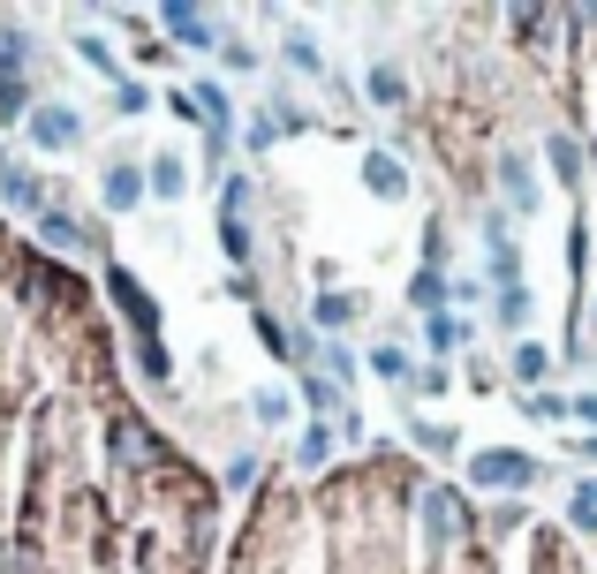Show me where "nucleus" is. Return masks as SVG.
Segmentation results:
<instances>
[{
	"mask_svg": "<svg viewBox=\"0 0 597 574\" xmlns=\"http://www.w3.org/2000/svg\"><path fill=\"white\" fill-rule=\"evenodd\" d=\"M469 484H484V491H514V484H537V461H530L522 446H484V453L469 461Z\"/></svg>",
	"mask_w": 597,
	"mask_h": 574,
	"instance_id": "nucleus-1",
	"label": "nucleus"
},
{
	"mask_svg": "<svg viewBox=\"0 0 597 574\" xmlns=\"http://www.w3.org/2000/svg\"><path fill=\"white\" fill-rule=\"evenodd\" d=\"M107 287H114V302H122V317L137 325V348H151V340H159V302H151V295H145V287H137V280H129L122 265L107 273Z\"/></svg>",
	"mask_w": 597,
	"mask_h": 574,
	"instance_id": "nucleus-2",
	"label": "nucleus"
},
{
	"mask_svg": "<svg viewBox=\"0 0 597 574\" xmlns=\"http://www.w3.org/2000/svg\"><path fill=\"white\" fill-rule=\"evenodd\" d=\"M159 23H166V38H174V46H197V53H204V46H220L212 15H204V8H189V0H166V8H159Z\"/></svg>",
	"mask_w": 597,
	"mask_h": 574,
	"instance_id": "nucleus-3",
	"label": "nucleus"
},
{
	"mask_svg": "<svg viewBox=\"0 0 597 574\" xmlns=\"http://www.w3.org/2000/svg\"><path fill=\"white\" fill-rule=\"evenodd\" d=\"M76 137H84V122H76L69 107H30V144H38V151H69Z\"/></svg>",
	"mask_w": 597,
	"mask_h": 574,
	"instance_id": "nucleus-4",
	"label": "nucleus"
},
{
	"mask_svg": "<svg viewBox=\"0 0 597 574\" xmlns=\"http://www.w3.org/2000/svg\"><path fill=\"white\" fill-rule=\"evenodd\" d=\"M38 235H46L53 250H69V258H76V250H91V227H84V220H69L61 204H38Z\"/></svg>",
	"mask_w": 597,
	"mask_h": 574,
	"instance_id": "nucleus-5",
	"label": "nucleus"
},
{
	"mask_svg": "<svg viewBox=\"0 0 597 574\" xmlns=\"http://www.w3.org/2000/svg\"><path fill=\"white\" fill-rule=\"evenodd\" d=\"M363 182H371V197H386V204H394V197H409V174H401V159H394V151H371V159H363Z\"/></svg>",
	"mask_w": 597,
	"mask_h": 574,
	"instance_id": "nucleus-6",
	"label": "nucleus"
},
{
	"mask_svg": "<svg viewBox=\"0 0 597 574\" xmlns=\"http://www.w3.org/2000/svg\"><path fill=\"white\" fill-rule=\"evenodd\" d=\"M499 189H507L522 212H537V174H530V159H499Z\"/></svg>",
	"mask_w": 597,
	"mask_h": 574,
	"instance_id": "nucleus-7",
	"label": "nucleus"
},
{
	"mask_svg": "<svg viewBox=\"0 0 597 574\" xmlns=\"http://www.w3.org/2000/svg\"><path fill=\"white\" fill-rule=\"evenodd\" d=\"M99 189H107V212H129V204L145 197V174H137V166H107Z\"/></svg>",
	"mask_w": 597,
	"mask_h": 574,
	"instance_id": "nucleus-8",
	"label": "nucleus"
},
{
	"mask_svg": "<svg viewBox=\"0 0 597 574\" xmlns=\"http://www.w3.org/2000/svg\"><path fill=\"white\" fill-rule=\"evenodd\" d=\"M461 340H469V325H461V317H447V310H439V317H424V348H432V355H453Z\"/></svg>",
	"mask_w": 597,
	"mask_h": 574,
	"instance_id": "nucleus-9",
	"label": "nucleus"
},
{
	"mask_svg": "<svg viewBox=\"0 0 597 574\" xmlns=\"http://www.w3.org/2000/svg\"><path fill=\"white\" fill-rule=\"evenodd\" d=\"M401 99H409L401 68H394V61H378V68H371V107H401Z\"/></svg>",
	"mask_w": 597,
	"mask_h": 574,
	"instance_id": "nucleus-10",
	"label": "nucleus"
},
{
	"mask_svg": "<svg viewBox=\"0 0 597 574\" xmlns=\"http://www.w3.org/2000/svg\"><path fill=\"white\" fill-rule=\"evenodd\" d=\"M302 401H310V416H333V409H340V386H333L325 371H302Z\"/></svg>",
	"mask_w": 597,
	"mask_h": 574,
	"instance_id": "nucleus-11",
	"label": "nucleus"
},
{
	"mask_svg": "<svg viewBox=\"0 0 597 574\" xmlns=\"http://www.w3.org/2000/svg\"><path fill=\"white\" fill-rule=\"evenodd\" d=\"M0 197H8V204H23V212H38V182H30L23 166H8V159H0Z\"/></svg>",
	"mask_w": 597,
	"mask_h": 574,
	"instance_id": "nucleus-12",
	"label": "nucleus"
},
{
	"mask_svg": "<svg viewBox=\"0 0 597 574\" xmlns=\"http://www.w3.org/2000/svg\"><path fill=\"white\" fill-rule=\"evenodd\" d=\"M409 302H416L424 317H439V302H447V273H416V280H409Z\"/></svg>",
	"mask_w": 597,
	"mask_h": 574,
	"instance_id": "nucleus-13",
	"label": "nucleus"
},
{
	"mask_svg": "<svg viewBox=\"0 0 597 574\" xmlns=\"http://www.w3.org/2000/svg\"><path fill=\"white\" fill-rule=\"evenodd\" d=\"M296 461H302V469H325V461H333V430L310 424V430L296 438Z\"/></svg>",
	"mask_w": 597,
	"mask_h": 574,
	"instance_id": "nucleus-14",
	"label": "nucleus"
},
{
	"mask_svg": "<svg viewBox=\"0 0 597 574\" xmlns=\"http://www.w3.org/2000/svg\"><path fill=\"white\" fill-rule=\"evenodd\" d=\"M30 114V76H0V122H23Z\"/></svg>",
	"mask_w": 597,
	"mask_h": 574,
	"instance_id": "nucleus-15",
	"label": "nucleus"
},
{
	"mask_svg": "<svg viewBox=\"0 0 597 574\" xmlns=\"http://www.w3.org/2000/svg\"><path fill=\"white\" fill-rule=\"evenodd\" d=\"M545 371H552V355H545L537 340H522V348H514V378H522V386H537Z\"/></svg>",
	"mask_w": 597,
	"mask_h": 574,
	"instance_id": "nucleus-16",
	"label": "nucleus"
},
{
	"mask_svg": "<svg viewBox=\"0 0 597 574\" xmlns=\"http://www.w3.org/2000/svg\"><path fill=\"white\" fill-rule=\"evenodd\" d=\"M145 189H151V197H182V159H151Z\"/></svg>",
	"mask_w": 597,
	"mask_h": 574,
	"instance_id": "nucleus-17",
	"label": "nucleus"
},
{
	"mask_svg": "<svg viewBox=\"0 0 597 574\" xmlns=\"http://www.w3.org/2000/svg\"><path fill=\"white\" fill-rule=\"evenodd\" d=\"M552 174L560 182H583V144L575 137H552Z\"/></svg>",
	"mask_w": 597,
	"mask_h": 574,
	"instance_id": "nucleus-18",
	"label": "nucleus"
},
{
	"mask_svg": "<svg viewBox=\"0 0 597 574\" xmlns=\"http://www.w3.org/2000/svg\"><path fill=\"white\" fill-rule=\"evenodd\" d=\"M220 250H227L235 265H250V227H242V220H227V212H220Z\"/></svg>",
	"mask_w": 597,
	"mask_h": 574,
	"instance_id": "nucleus-19",
	"label": "nucleus"
},
{
	"mask_svg": "<svg viewBox=\"0 0 597 574\" xmlns=\"http://www.w3.org/2000/svg\"><path fill=\"white\" fill-rule=\"evenodd\" d=\"M318 363H325V378H333V386H340V378L356 371V355H348L340 340H318Z\"/></svg>",
	"mask_w": 597,
	"mask_h": 574,
	"instance_id": "nucleus-20",
	"label": "nucleus"
},
{
	"mask_svg": "<svg viewBox=\"0 0 597 574\" xmlns=\"http://www.w3.org/2000/svg\"><path fill=\"white\" fill-rule=\"evenodd\" d=\"M371 371H378V378H401V386H409V378H416V371H409V355H401V348H371Z\"/></svg>",
	"mask_w": 597,
	"mask_h": 574,
	"instance_id": "nucleus-21",
	"label": "nucleus"
},
{
	"mask_svg": "<svg viewBox=\"0 0 597 574\" xmlns=\"http://www.w3.org/2000/svg\"><path fill=\"white\" fill-rule=\"evenodd\" d=\"M522 416H530V424H560V416H568V401H560V394H530V401H522Z\"/></svg>",
	"mask_w": 597,
	"mask_h": 574,
	"instance_id": "nucleus-22",
	"label": "nucleus"
},
{
	"mask_svg": "<svg viewBox=\"0 0 597 574\" xmlns=\"http://www.w3.org/2000/svg\"><path fill=\"white\" fill-rule=\"evenodd\" d=\"M530 317V287H499V325H522Z\"/></svg>",
	"mask_w": 597,
	"mask_h": 574,
	"instance_id": "nucleus-23",
	"label": "nucleus"
},
{
	"mask_svg": "<svg viewBox=\"0 0 597 574\" xmlns=\"http://www.w3.org/2000/svg\"><path fill=\"white\" fill-rule=\"evenodd\" d=\"M258 401V424H288V394L281 386H265V394H250Z\"/></svg>",
	"mask_w": 597,
	"mask_h": 574,
	"instance_id": "nucleus-24",
	"label": "nucleus"
},
{
	"mask_svg": "<svg viewBox=\"0 0 597 574\" xmlns=\"http://www.w3.org/2000/svg\"><path fill=\"white\" fill-rule=\"evenodd\" d=\"M151 107V91L145 84H129V76H122V84H114V114H145Z\"/></svg>",
	"mask_w": 597,
	"mask_h": 574,
	"instance_id": "nucleus-25",
	"label": "nucleus"
},
{
	"mask_svg": "<svg viewBox=\"0 0 597 574\" xmlns=\"http://www.w3.org/2000/svg\"><path fill=\"white\" fill-rule=\"evenodd\" d=\"M348 317H356L348 295H318V325H348Z\"/></svg>",
	"mask_w": 597,
	"mask_h": 574,
	"instance_id": "nucleus-26",
	"label": "nucleus"
},
{
	"mask_svg": "<svg viewBox=\"0 0 597 574\" xmlns=\"http://www.w3.org/2000/svg\"><path fill=\"white\" fill-rule=\"evenodd\" d=\"M76 61H91V68H107V76H114V53H107V38H76Z\"/></svg>",
	"mask_w": 597,
	"mask_h": 574,
	"instance_id": "nucleus-27",
	"label": "nucleus"
},
{
	"mask_svg": "<svg viewBox=\"0 0 597 574\" xmlns=\"http://www.w3.org/2000/svg\"><path fill=\"white\" fill-rule=\"evenodd\" d=\"M416 446H424V453H453V430L447 424H416Z\"/></svg>",
	"mask_w": 597,
	"mask_h": 574,
	"instance_id": "nucleus-28",
	"label": "nucleus"
},
{
	"mask_svg": "<svg viewBox=\"0 0 597 574\" xmlns=\"http://www.w3.org/2000/svg\"><path fill=\"white\" fill-rule=\"evenodd\" d=\"M288 61H296L302 76H318V68H325V61H318V46H310V38H288Z\"/></svg>",
	"mask_w": 597,
	"mask_h": 574,
	"instance_id": "nucleus-29",
	"label": "nucleus"
},
{
	"mask_svg": "<svg viewBox=\"0 0 597 574\" xmlns=\"http://www.w3.org/2000/svg\"><path fill=\"white\" fill-rule=\"evenodd\" d=\"M568 416H583V424H597V394H575V401H568Z\"/></svg>",
	"mask_w": 597,
	"mask_h": 574,
	"instance_id": "nucleus-30",
	"label": "nucleus"
},
{
	"mask_svg": "<svg viewBox=\"0 0 597 574\" xmlns=\"http://www.w3.org/2000/svg\"><path fill=\"white\" fill-rule=\"evenodd\" d=\"M575 507H590V514H597V476H590V484H575Z\"/></svg>",
	"mask_w": 597,
	"mask_h": 574,
	"instance_id": "nucleus-31",
	"label": "nucleus"
},
{
	"mask_svg": "<svg viewBox=\"0 0 597 574\" xmlns=\"http://www.w3.org/2000/svg\"><path fill=\"white\" fill-rule=\"evenodd\" d=\"M575 529H583V537H597V514H590V507H575Z\"/></svg>",
	"mask_w": 597,
	"mask_h": 574,
	"instance_id": "nucleus-32",
	"label": "nucleus"
},
{
	"mask_svg": "<svg viewBox=\"0 0 597 574\" xmlns=\"http://www.w3.org/2000/svg\"><path fill=\"white\" fill-rule=\"evenodd\" d=\"M583 461H597V430H590V438H583Z\"/></svg>",
	"mask_w": 597,
	"mask_h": 574,
	"instance_id": "nucleus-33",
	"label": "nucleus"
}]
</instances>
